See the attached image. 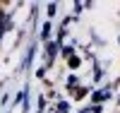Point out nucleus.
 Returning <instances> with one entry per match:
<instances>
[{"label": "nucleus", "mask_w": 120, "mask_h": 113, "mask_svg": "<svg viewBox=\"0 0 120 113\" xmlns=\"http://www.w3.org/2000/svg\"><path fill=\"white\" fill-rule=\"evenodd\" d=\"M79 84H82V77H79L77 72H65V77H63V91L67 96L72 94V91H77Z\"/></svg>", "instance_id": "nucleus-3"}, {"label": "nucleus", "mask_w": 120, "mask_h": 113, "mask_svg": "<svg viewBox=\"0 0 120 113\" xmlns=\"http://www.w3.org/2000/svg\"><path fill=\"white\" fill-rule=\"evenodd\" d=\"M115 106H118V113H120V94H115Z\"/></svg>", "instance_id": "nucleus-12"}, {"label": "nucleus", "mask_w": 120, "mask_h": 113, "mask_svg": "<svg viewBox=\"0 0 120 113\" xmlns=\"http://www.w3.org/2000/svg\"><path fill=\"white\" fill-rule=\"evenodd\" d=\"M70 7H72V12H70V15H72L75 19H79V17L86 12V10L94 7V3H91V0H72V3H70Z\"/></svg>", "instance_id": "nucleus-4"}, {"label": "nucleus", "mask_w": 120, "mask_h": 113, "mask_svg": "<svg viewBox=\"0 0 120 113\" xmlns=\"http://www.w3.org/2000/svg\"><path fill=\"white\" fill-rule=\"evenodd\" d=\"M103 111H106V106H91V104H86L82 108H77L75 113H103Z\"/></svg>", "instance_id": "nucleus-10"}, {"label": "nucleus", "mask_w": 120, "mask_h": 113, "mask_svg": "<svg viewBox=\"0 0 120 113\" xmlns=\"http://www.w3.org/2000/svg\"><path fill=\"white\" fill-rule=\"evenodd\" d=\"M58 10H60V3H55V0H53V3H46V5H43V15H46L48 22H53V19L58 17Z\"/></svg>", "instance_id": "nucleus-8"}, {"label": "nucleus", "mask_w": 120, "mask_h": 113, "mask_svg": "<svg viewBox=\"0 0 120 113\" xmlns=\"http://www.w3.org/2000/svg\"><path fill=\"white\" fill-rule=\"evenodd\" d=\"M91 89H94L91 84H86V82H82V84H79V89H77V91H72V94H70L67 99L72 101V104H79L82 99H86V96H89V91H91Z\"/></svg>", "instance_id": "nucleus-5"}, {"label": "nucleus", "mask_w": 120, "mask_h": 113, "mask_svg": "<svg viewBox=\"0 0 120 113\" xmlns=\"http://www.w3.org/2000/svg\"><path fill=\"white\" fill-rule=\"evenodd\" d=\"M48 106H51V104H48V99H46V94L41 91V94L36 96V106H34V111H38V113H46V111H48Z\"/></svg>", "instance_id": "nucleus-9"}, {"label": "nucleus", "mask_w": 120, "mask_h": 113, "mask_svg": "<svg viewBox=\"0 0 120 113\" xmlns=\"http://www.w3.org/2000/svg\"><path fill=\"white\" fill-rule=\"evenodd\" d=\"M46 113H58V111H55V106L51 104V106H48V111H46Z\"/></svg>", "instance_id": "nucleus-13"}, {"label": "nucleus", "mask_w": 120, "mask_h": 113, "mask_svg": "<svg viewBox=\"0 0 120 113\" xmlns=\"http://www.w3.org/2000/svg\"><path fill=\"white\" fill-rule=\"evenodd\" d=\"M118 46H120V34H118Z\"/></svg>", "instance_id": "nucleus-15"}, {"label": "nucleus", "mask_w": 120, "mask_h": 113, "mask_svg": "<svg viewBox=\"0 0 120 113\" xmlns=\"http://www.w3.org/2000/svg\"><path fill=\"white\" fill-rule=\"evenodd\" d=\"M48 72H51V70H48L46 65H36V70H34V77H36V79H46V77H48Z\"/></svg>", "instance_id": "nucleus-11"}, {"label": "nucleus", "mask_w": 120, "mask_h": 113, "mask_svg": "<svg viewBox=\"0 0 120 113\" xmlns=\"http://www.w3.org/2000/svg\"><path fill=\"white\" fill-rule=\"evenodd\" d=\"M12 31H17L15 17L5 15V10H3V3H0V48H3V43H5V36H7V34H12Z\"/></svg>", "instance_id": "nucleus-1"}, {"label": "nucleus", "mask_w": 120, "mask_h": 113, "mask_svg": "<svg viewBox=\"0 0 120 113\" xmlns=\"http://www.w3.org/2000/svg\"><path fill=\"white\" fill-rule=\"evenodd\" d=\"M82 65H84V58L79 55V53L65 60V70H67V72H77V75H79V70H82Z\"/></svg>", "instance_id": "nucleus-6"}, {"label": "nucleus", "mask_w": 120, "mask_h": 113, "mask_svg": "<svg viewBox=\"0 0 120 113\" xmlns=\"http://www.w3.org/2000/svg\"><path fill=\"white\" fill-rule=\"evenodd\" d=\"M5 82H7V79H5ZM5 82H0V89H3V87H5Z\"/></svg>", "instance_id": "nucleus-14"}, {"label": "nucleus", "mask_w": 120, "mask_h": 113, "mask_svg": "<svg viewBox=\"0 0 120 113\" xmlns=\"http://www.w3.org/2000/svg\"><path fill=\"white\" fill-rule=\"evenodd\" d=\"M53 106H55V111H58V113H75V104H72V101H70L67 96L58 99Z\"/></svg>", "instance_id": "nucleus-7"}, {"label": "nucleus", "mask_w": 120, "mask_h": 113, "mask_svg": "<svg viewBox=\"0 0 120 113\" xmlns=\"http://www.w3.org/2000/svg\"><path fill=\"white\" fill-rule=\"evenodd\" d=\"M53 34H55V24L53 22H48V19H43L41 24H38V43H48V41H53Z\"/></svg>", "instance_id": "nucleus-2"}]
</instances>
